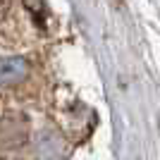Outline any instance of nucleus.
Segmentation results:
<instances>
[{
  "mask_svg": "<svg viewBox=\"0 0 160 160\" xmlns=\"http://www.w3.org/2000/svg\"><path fill=\"white\" fill-rule=\"evenodd\" d=\"M24 134H27V122H19L17 127H12L10 120L0 122V143H2V146H14V143H19V141L24 139Z\"/></svg>",
  "mask_w": 160,
  "mask_h": 160,
  "instance_id": "f03ea898",
  "label": "nucleus"
},
{
  "mask_svg": "<svg viewBox=\"0 0 160 160\" xmlns=\"http://www.w3.org/2000/svg\"><path fill=\"white\" fill-rule=\"evenodd\" d=\"M29 72V65L22 58H0V88L22 81Z\"/></svg>",
  "mask_w": 160,
  "mask_h": 160,
  "instance_id": "f257e3e1",
  "label": "nucleus"
}]
</instances>
